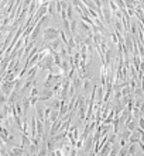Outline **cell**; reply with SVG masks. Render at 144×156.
<instances>
[{
	"instance_id": "6da1fadb",
	"label": "cell",
	"mask_w": 144,
	"mask_h": 156,
	"mask_svg": "<svg viewBox=\"0 0 144 156\" xmlns=\"http://www.w3.org/2000/svg\"><path fill=\"white\" fill-rule=\"evenodd\" d=\"M41 34H42V41L49 42L52 39L59 38V28H56V27H45Z\"/></svg>"
},
{
	"instance_id": "7a4b0ae2",
	"label": "cell",
	"mask_w": 144,
	"mask_h": 156,
	"mask_svg": "<svg viewBox=\"0 0 144 156\" xmlns=\"http://www.w3.org/2000/svg\"><path fill=\"white\" fill-rule=\"evenodd\" d=\"M52 66H54V58L51 54H48L45 58H42L38 62V68H41V70H49Z\"/></svg>"
},
{
	"instance_id": "3957f363",
	"label": "cell",
	"mask_w": 144,
	"mask_h": 156,
	"mask_svg": "<svg viewBox=\"0 0 144 156\" xmlns=\"http://www.w3.org/2000/svg\"><path fill=\"white\" fill-rule=\"evenodd\" d=\"M71 66H73L71 62H69V59L66 58V59H62L61 61V72H62V75H64L65 78L68 76V73H69V70H71Z\"/></svg>"
},
{
	"instance_id": "277c9868",
	"label": "cell",
	"mask_w": 144,
	"mask_h": 156,
	"mask_svg": "<svg viewBox=\"0 0 144 156\" xmlns=\"http://www.w3.org/2000/svg\"><path fill=\"white\" fill-rule=\"evenodd\" d=\"M92 87H93V85H92L90 78H85L83 80H82V89H83V94H85L86 97H88V94L90 93Z\"/></svg>"
},
{
	"instance_id": "5b68a950",
	"label": "cell",
	"mask_w": 144,
	"mask_h": 156,
	"mask_svg": "<svg viewBox=\"0 0 144 156\" xmlns=\"http://www.w3.org/2000/svg\"><path fill=\"white\" fill-rule=\"evenodd\" d=\"M37 70H38V63L27 69V72H25V76H24V79H27V80H34V79H35V75H37Z\"/></svg>"
},
{
	"instance_id": "8992f818",
	"label": "cell",
	"mask_w": 144,
	"mask_h": 156,
	"mask_svg": "<svg viewBox=\"0 0 144 156\" xmlns=\"http://www.w3.org/2000/svg\"><path fill=\"white\" fill-rule=\"evenodd\" d=\"M56 83L55 80V76L51 73V72H48L47 76H45V80H44V87H49V89H52V86Z\"/></svg>"
},
{
	"instance_id": "52a82bcc",
	"label": "cell",
	"mask_w": 144,
	"mask_h": 156,
	"mask_svg": "<svg viewBox=\"0 0 144 156\" xmlns=\"http://www.w3.org/2000/svg\"><path fill=\"white\" fill-rule=\"evenodd\" d=\"M103 96H104V86H97L96 90V103L103 106Z\"/></svg>"
},
{
	"instance_id": "ba28073f",
	"label": "cell",
	"mask_w": 144,
	"mask_h": 156,
	"mask_svg": "<svg viewBox=\"0 0 144 156\" xmlns=\"http://www.w3.org/2000/svg\"><path fill=\"white\" fill-rule=\"evenodd\" d=\"M82 80H83V79H82V76H80L79 73H78V75H73V76H72V86L75 87L76 90H79L80 87H82Z\"/></svg>"
},
{
	"instance_id": "9c48e42d",
	"label": "cell",
	"mask_w": 144,
	"mask_h": 156,
	"mask_svg": "<svg viewBox=\"0 0 144 156\" xmlns=\"http://www.w3.org/2000/svg\"><path fill=\"white\" fill-rule=\"evenodd\" d=\"M32 85H34V82H32V80H27L23 86H21V89H20V92H18V93L21 94V96H27L28 90H31V86H32Z\"/></svg>"
},
{
	"instance_id": "30bf717a",
	"label": "cell",
	"mask_w": 144,
	"mask_h": 156,
	"mask_svg": "<svg viewBox=\"0 0 144 156\" xmlns=\"http://www.w3.org/2000/svg\"><path fill=\"white\" fill-rule=\"evenodd\" d=\"M48 14L51 17H55L58 13H56V1L55 0H49L48 1Z\"/></svg>"
},
{
	"instance_id": "8fae6325",
	"label": "cell",
	"mask_w": 144,
	"mask_h": 156,
	"mask_svg": "<svg viewBox=\"0 0 144 156\" xmlns=\"http://www.w3.org/2000/svg\"><path fill=\"white\" fill-rule=\"evenodd\" d=\"M86 110H88V103H85V104L79 106V108H78V117H79L80 121H85V117H86Z\"/></svg>"
},
{
	"instance_id": "7c38bea8",
	"label": "cell",
	"mask_w": 144,
	"mask_h": 156,
	"mask_svg": "<svg viewBox=\"0 0 144 156\" xmlns=\"http://www.w3.org/2000/svg\"><path fill=\"white\" fill-rule=\"evenodd\" d=\"M35 115H37V118L40 120V121H44L45 118H44V107L41 106V104H35Z\"/></svg>"
},
{
	"instance_id": "4fadbf2b",
	"label": "cell",
	"mask_w": 144,
	"mask_h": 156,
	"mask_svg": "<svg viewBox=\"0 0 144 156\" xmlns=\"http://www.w3.org/2000/svg\"><path fill=\"white\" fill-rule=\"evenodd\" d=\"M41 32H42V30H41V25H40V24H37V25L34 27V30H32L31 35H30V39H31V41H37V38H38V35H40Z\"/></svg>"
},
{
	"instance_id": "5bb4252c",
	"label": "cell",
	"mask_w": 144,
	"mask_h": 156,
	"mask_svg": "<svg viewBox=\"0 0 144 156\" xmlns=\"http://www.w3.org/2000/svg\"><path fill=\"white\" fill-rule=\"evenodd\" d=\"M110 148H112V143H110V142H106L103 146L100 148V150H99V153H97V155L107 156V155H109V152H110Z\"/></svg>"
},
{
	"instance_id": "9a60e30c",
	"label": "cell",
	"mask_w": 144,
	"mask_h": 156,
	"mask_svg": "<svg viewBox=\"0 0 144 156\" xmlns=\"http://www.w3.org/2000/svg\"><path fill=\"white\" fill-rule=\"evenodd\" d=\"M137 148H138L137 143H127V155H131V156L137 155V153H138Z\"/></svg>"
},
{
	"instance_id": "2e32d148",
	"label": "cell",
	"mask_w": 144,
	"mask_h": 156,
	"mask_svg": "<svg viewBox=\"0 0 144 156\" xmlns=\"http://www.w3.org/2000/svg\"><path fill=\"white\" fill-rule=\"evenodd\" d=\"M62 27H64V30L66 31V34H68L69 37H72V34H71V21H69L68 18L62 20Z\"/></svg>"
},
{
	"instance_id": "e0dca14e",
	"label": "cell",
	"mask_w": 144,
	"mask_h": 156,
	"mask_svg": "<svg viewBox=\"0 0 144 156\" xmlns=\"http://www.w3.org/2000/svg\"><path fill=\"white\" fill-rule=\"evenodd\" d=\"M124 4H126V8H133V10H134L140 3L136 1V0H124Z\"/></svg>"
},
{
	"instance_id": "ac0fdd59",
	"label": "cell",
	"mask_w": 144,
	"mask_h": 156,
	"mask_svg": "<svg viewBox=\"0 0 144 156\" xmlns=\"http://www.w3.org/2000/svg\"><path fill=\"white\" fill-rule=\"evenodd\" d=\"M58 118H59V110H52L51 114H49V121H51V124L55 122Z\"/></svg>"
},
{
	"instance_id": "d6986e66",
	"label": "cell",
	"mask_w": 144,
	"mask_h": 156,
	"mask_svg": "<svg viewBox=\"0 0 144 156\" xmlns=\"http://www.w3.org/2000/svg\"><path fill=\"white\" fill-rule=\"evenodd\" d=\"M11 152H13V156L16 155V156H20V155H23L24 153V149L20 146V145H14L13 146V149H11Z\"/></svg>"
},
{
	"instance_id": "ffe728a7",
	"label": "cell",
	"mask_w": 144,
	"mask_h": 156,
	"mask_svg": "<svg viewBox=\"0 0 144 156\" xmlns=\"http://www.w3.org/2000/svg\"><path fill=\"white\" fill-rule=\"evenodd\" d=\"M58 52H59V55H61V58H62V59H66V58H69V56H71L65 45H62V47H61V49H59Z\"/></svg>"
},
{
	"instance_id": "44dd1931",
	"label": "cell",
	"mask_w": 144,
	"mask_h": 156,
	"mask_svg": "<svg viewBox=\"0 0 144 156\" xmlns=\"http://www.w3.org/2000/svg\"><path fill=\"white\" fill-rule=\"evenodd\" d=\"M107 4H109V8L112 10V14H114L116 11H119V10H120L119 6H117V4H116L113 0H109V1H107Z\"/></svg>"
},
{
	"instance_id": "7402d4cb",
	"label": "cell",
	"mask_w": 144,
	"mask_h": 156,
	"mask_svg": "<svg viewBox=\"0 0 144 156\" xmlns=\"http://www.w3.org/2000/svg\"><path fill=\"white\" fill-rule=\"evenodd\" d=\"M51 108L52 110H59L61 108V99H59V97H56L55 100L51 103Z\"/></svg>"
},
{
	"instance_id": "603a6c76",
	"label": "cell",
	"mask_w": 144,
	"mask_h": 156,
	"mask_svg": "<svg viewBox=\"0 0 144 156\" xmlns=\"http://www.w3.org/2000/svg\"><path fill=\"white\" fill-rule=\"evenodd\" d=\"M69 21H71V34H72V35H75V34L78 32V23H76L73 18H72V20H69Z\"/></svg>"
},
{
	"instance_id": "cb8c5ba5",
	"label": "cell",
	"mask_w": 144,
	"mask_h": 156,
	"mask_svg": "<svg viewBox=\"0 0 144 156\" xmlns=\"http://www.w3.org/2000/svg\"><path fill=\"white\" fill-rule=\"evenodd\" d=\"M38 156H44V155H48V149H47V145H40V149L37 152Z\"/></svg>"
},
{
	"instance_id": "d4e9b609",
	"label": "cell",
	"mask_w": 144,
	"mask_h": 156,
	"mask_svg": "<svg viewBox=\"0 0 144 156\" xmlns=\"http://www.w3.org/2000/svg\"><path fill=\"white\" fill-rule=\"evenodd\" d=\"M14 107H16L17 114L23 117V115H24V113H23V106H21V101H17V103H14Z\"/></svg>"
},
{
	"instance_id": "484cf974",
	"label": "cell",
	"mask_w": 144,
	"mask_h": 156,
	"mask_svg": "<svg viewBox=\"0 0 144 156\" xmlns=\"http://www.w3.org/2000/svg\"><path fill=\"white\" fill-rule=\"evenodd\" d=\"M30 97L31 96H40V89H38V85H32L31 87V92H30V94H28Z\"/></svg>"
},
{
	"instance_id": "4316f807",
	"label": "cell",
	"mask_w": 144,
	"mask_h": 156,
	"mask_svg": "<svg viewBox=\"0 0 144 156\" xmlns=\"http://www.w3.org/2000/svg\"><path fill=\"white\" fill-rule=\"evenodd\" d=\"M66 17H68V20H72V18H73V6H72V4H68V8H66Z\"/></svg>"
},
{
	"instance_id": "83f0119b",
	"label": "cell",
	"mask_w": 144,
	"mask_h": 156,
	"mask_svg": "<svg viewBox=\"0 0 144 156\" xmlns=\"http://www.w3.org/2000/svg\"><path fill=\"white\" fill-rule=\"evenodd\" d=\"M133 94V90L130 89V86H124L123 89H121V96H131Z\"/></svg>"
},
{
	"instance_id": "f1b7e54d",
	"label": "cell",
	"mask_w": 144,
	"mask_h": 156,
	"mask_svg": "<svg viewBox=\"0 0 144 156\" xmlns=\"http://www.w3.org/2000/svg\"><path fill=\"white\" fill-rule=\"evenodd\" d=\"M59 37H61V39H62L64 45H66V44H68V37H66V32L62 31V30H59Z\"/></svg>"
},
{
	"instance_id": "f546056e",
	"label": "cell",
	"mask_w": 144,
	"mask_h": 156,
	"mask_svg": "<svg viewBox=\"0 0 144 156\" xmlns=\"http://www.w3.org/2000/svg\"><path fill=\"white\" fill-rule=\"evenodd\" d=\"M127 155V145L126 146H121V148L119 149V152H117V156H124Z\"/></svg>"
},
{
	"instance_id": "4dcf8cb0",
	"label": "cell",
	"mask_w": 144,
	"mask_h": 156,
	"mask_svg": "<svg viewBox=\"0 0 144 156\" xmlns=\"http://www.w3.org/2000/svg\"><path fill=\"white\" fill-rule=\"evenodd\" d=\"M28 99H30V103H31V106L32 107H35V104L38 103V96H28Z\"/></svg>"
},
{
	"instance_id": "1f68e13d",
	"label": "cell",
	"mask_w": 144,
	"mask_h": 156,
	"mask_svg": "<svg viewBox=\"0 0 144 156\" xmlns=\"http://www.w3.org/2000/svg\"><path fill=\"white\" fill-rule=\"evenodd\" d=\"M6 103H7V96L0 92V106H3V104H6Z\"/></svg>"
},
{
	"instance_id": "d6a6232c",
	"label": "cell",
	"mask_w": 144,
	"mask_h": 156,
	"mask_svg": "<svg viewBox=\"0 0 144 156\" xmlns=\"http://www.w3.org/2000/svg\"><path fill=\"white\" fill-rule=\"evenodd\" d=\"M114 3L119 6L120 10H123V8H126V4H124V0H114Z\"/></svg>"
},
{
	"instance_id": "836d02e7",
	"label": "cell",
	"mask_w": 144,
	"mask_h": 156,
	"mask_svg": "<svg viewBox=\"0 0 144 156\" xmlns=\"http://www.w3.org/2000/svg\"><path fill=\"white\" fill-rule=\"evenodd\" d=\"M138 128L144 129V115H140V117H138Z\"/></svg>"
},
{
	"instance_id": "e575fe53",
	"label": "cell",
	"mask_w": 144,
	"mask_h": 156,
	"mask_svg": "<svg viewBox=\"0 0 144 156\" xmlns=\"http://www.w3.org/2000/svg\"><path fill=\"white\" fill-rule=\"evenodd\" d=\"M52 155H56V156H62V149H54V153Z\"/></svg>"
},
{
	"instance_id": "d590c367",
	"label": "cell",
	"mask_w": 144,
	"mask_h": 156,
	"mask_svg": "<svg viewBox=\"0 0 144 156\" xmlns=\"http://www.w3.org/2000/svg\"><path fill=\"white\" fill-rule=\"evenodd\" d=\"M6 75V68H0V79Z\"/></svg>"
},
{
	"instance_id": "8d00e7d4",
	"label": "cell",
	"mask_w": 144,
	"mask_h": 156,
	"mask_svg": "<svg viewBox=\"0 0 144 156\" xmlns=\"http://www.w3.org/2000/svg\"><path fill=\"white\" fill-rule=\"evenodd\" d=\"M137 145H138V148L141 149V152H143V153H144V143H143V142H141V141H140V142H138V143H137Z\"/></svg>"
},
{
	"instance_id": "74e56055",
	"label": "cell",
	"mask_w": 144,
	"mask_h": 156,
	"mask_svg": "<svg viewBox=\"0 0 144 156\" xmlns=\"http://www.w3.org/2000/svg\"><path fill=\"white\" fill-rule=\"evenodd\" d=\"M113 1H114V0H113Z\"/></svg>"
},
{
	"instance_id": "f35d334b",
	"label": "cell",
	"mask_w": 144,
	"mask_h": 156,
	"mask_svg": "<svg viewBox=\"0 0 144 156\" xmlns=\"http://www.w3.org/2000/svg\"><path fill=\"white\" fill-rule=\"evenodd\" d=\"M55 1H56V0H55Z\"/></svg>"
}]
</instances>
